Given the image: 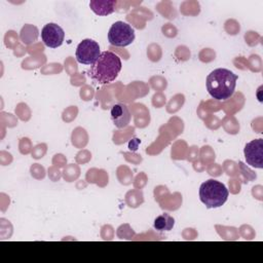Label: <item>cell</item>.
I'll return each mask as SVG.
<instances>
[{"instance_id": "8992f818", "label": "cell", "mask_w": 263, "mask_h": 263, "mask_svg": "<svg viewBox=\"0 0 263 263\" xmlns=\"http://www.w3.org/2000/svg\"><path fill=\"white\" fill-rule=\"evenodd\" d=\"M65 32L54 23L46 24L41 30V39L43 43L50 48H58L64 42Z\"/></svg>"}, {"instance_id": "ba28073f", "label": "cell", "mask_w": 263, "mask_h": 263, "mask_svg": "<svg viewBox=\"0 0 263 263\" xmlns=\"http://www.w3.org/2000/svg\"><path fill=\"white\" fill-rule=\"evenodd\" d=\"M110 116L113 124L118 128L126 127L130 122V112L122 103H116L111 107Z\"/></svg>"}, {"instance_id": "30bf717a", "label": "cell", "mask_w": 263, "mask_h": 263, "mask_svg": "<svg viewBox=\"0 0 263 263\" xmlns=\"http://www.w3.org/2000/svg\"><path fill=\"white\" fill-rule=\"evenodd\" d=\"M174 225H175V219L166 213L157 216L153 224L154 228L157 231H170L173 229Z\"/></svg>"}, {"instance_id": "9c48e42d", "label": "cell", "mask_w": 263, "mask_h": 263, "mask_svg": "<svg viewBox=\"0 0 263 263\" xmlns=\"http://www.w3.org/2000/svg\"><path fill=\"white\" fill-rule=\"evenodd\" d=\"M115 0H91L89 2L90 9L98 15H108L114 12Z\"/></svg>"}, {"instance_id": "3957f363", "label": "cell", "mask_w": 263, "mask_h": 263, "mask_svg": "<svg viewBox=\"0 0 263 263\" xmlns=\"http://www.w3.org/2000/svg\"><path fill=\"white\" fill-rule=\"evenodd\" d=\"M229 195L226 186L215 179L203 182L199 187V199L208 209H216L222 206Z\"/></svg>"}, {"instance_id": "6da1fadb", "label": "cell", "mask_w": 263, "mask_h": 263, "mask_svg": "<svg viewBox=\"0 0 263 263\" xmlns=\"http://www.w3.org/2000/svg\"><path fill=\"white\" fill-rule=\"evenodd\" d=\"M238 76L225 68H218L206 76V90L218 101L228 100L234 92Z\"/></svg>"}, {"instance_id": "7a4b0ae2", "label": "cell", "mask_w": 263, "mask_h": 263, "mask_svg": "<svg viewBox=\"0 0 263 263\" xmlns=\"http://www.w3.org/2000/svg\"><path fill=\"white\" fill-rule=\"evenodd\" d=\"M122 64L121 60L114 52L106 50L102 51L98 60L90 66L88 76L91 80L99 84H107L116 79Z\"/></svg>"}, {"instance_id": "5b68a950", "label": "cell", "mask_w": 263, "mask_h": 263, "mask_svg": "<svg viewBox=\"0 0 263 263\" xmlns=\"http://www.w3.org/2000/svg\"><path fill=\"white\" fill-rule=\"evenodd\" d=\"M100 45L92 39H83L76 48V60L83 65H92L100 57Z\"/></svg>"}, {"instance_id": "277c9868", "label": "cell", "mask_w": 263, "mask_h": 263, "mask_svg": "<svg viewBox=\"0 0 263 263\" xmlns=\"http://www.w3.org/2000/svg\"><path fill=\"white\" fill-rule=\"evenodd\" d=\"M108 40L111 45L117 47L127 46L135 40V30L127 23L115 22L109 29Z\"/></svg>"}, {"instance_id": "52a82bcc", "label": "cell", "mask_w": 263, "mask_h": 263, "mask_svg": "<svg viewBox=\"0 0 263 263\" xmlns=\"http://www.w3.org/2000/svg\"><path fill=\"white\" fill-rule=\"evenodd\" d=\"M243 154L247 163L251 166L262 168L263 167V140L256 139L246 144Z\"/></svg>"}, {"instance_id": "8fae6325", "label": "cell", "mask_w": 263, "mask_h": 263, "mask_svg": "<svg viewBox=\"0 0 263 263\" xmlns=\"http://www.w3.org/2000/svg\"><path fill=\"white\" fill-rule=\"evenodd\" d=\"M38 35H39V32L37 27L27 24L22 28L20 33V38L24 44H31L37 40Z\"/></svg>"}]
</instances>
